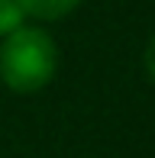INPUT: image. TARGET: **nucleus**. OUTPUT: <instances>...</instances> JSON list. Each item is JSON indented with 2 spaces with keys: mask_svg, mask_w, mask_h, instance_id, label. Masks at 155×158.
<instances>
[{
  "mask_svg": "<svg viewBox=\"0 0 155 158\" xmlns=\"http://www.w3.org/2000/svg\"><path fill=\"white\" fill-rule=\"evenodd\" d=\"M58 71V45L42 26H19L0 39V81L13 94H36Z\"/></svg>",
  "mask_w": 155,
  "mask_h": 158,
  "instance_id": "nucleus-1",
  "label": "nucleus"
},
{
  "mask_svg": "<svg viewBox=\"0 0 155 158\" xmlns=\"http://www.w3.org/2000/svg\"><path fill=\"white\" fill-rule=\"evenodd\" d=\"M81 0H19L26 19H39V23H55V19L68 16L78 10Z\"/></svg>",
  "mask_w": 155,
  "mask_h": 158,
  "instance_id": "nucleus-2",
  "label": "nucleus"
},
{
  "mask_svg": "<svg viewBox=\"0 0 155 158\" xmlns=\"http://www.w3.org/2000/svg\"><path fill=\"white\" fill-rule=\"evenodd\" d=\"M19 26H26V13L19 6V0H0V39Z\"/></svg>",
  "mask_w": 155,
  "mask_h": 158,
  "instance_id": "nucleus-3",
  "label": "nucleus"
},
{
  "mask_svg": "<svg viewBox=\"0 0 155 158\" xmlns=\"http://www.w3.org/2000/svg\"><path fill=\"white\" fill-rule=\"evenodd\" d=\"M142 64H145V74H149V81L155 84V32H152V39L145 42V52H142Z\"/></svg>",
  "mask_w": 155,
  "mask_h": 158,
  "instance_id": "nucleus-4",
  "label": "nucleus"
}]
</instances>
